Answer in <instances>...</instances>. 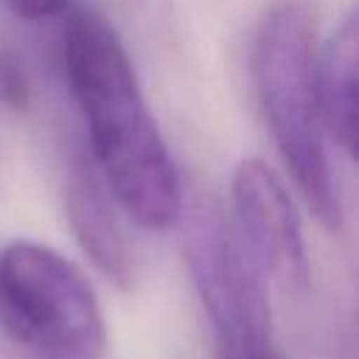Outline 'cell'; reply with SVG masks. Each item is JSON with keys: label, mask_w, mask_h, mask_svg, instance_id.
Returning <instances> with one entry per match:
<instances>
[{"label": "cell", "mask_w": 359, "mask_h": 359, "mask_svg": "<svg viewBox=\"0 0 359 359\" xmlns=\"http://www.w3.org/2000/svg\"><path fill=\"white\" fill-rule=\"evenodd\" d=\"M62 59L95 171L118 208L146 230L174 227L185 208L180 168L112 22L93 8H73L65 20Z\"/></svg>", "instance_id": "6da1fadb"}, {"label": "cell", "mask_w": 359, "mask_h": 359, "mask_svg": "<svg viewBox=\"0 0 359 359\" xmlns=\"http://www.w3.org/2000/svg\"><path fill=\"white\" fill-rule=\"evenodd\" d=\"M317 20L303 0L272 3L255 31V95L275 149L317 222L339 233L345 205L328 151L317 87Z\"/></svg>", "instance_id": "7a4b0ae2"}, {"label": "cell", "mask_w": 359, "mask_h": 359, "mask_svg": "<svg viewBox=\"0 0 359 359\" xmlns=\"http://www.w3.org/2000/svg\"><path fill=\"white\" fill-rule=\"evenodd\" d=\"M0 331L8 351L98 359L107 320L87 275L62 252L14 238L0 252Z\"/></svg>", "instance_id": "3957f363"}, {"label": "cell", "mask_w": 359, "mask_h": 359, "mask_svg": "<svg viewBox=\"0 0 359 359\" xmlns=\"http://www.w3.org/2000/svg\"><path fill=\"white\" fill-rule=\"evenodd\" d=\"M182 252L196 297L210 320L219 359H247L272 342L266 278L236 236L227 210L196 196L182 208Z\"/></svg>", "instance_id": "277c9868"}, {"label": "cell", "mask_w": 359, "mask_h": 359, "mask_svg": "<svg viewBox=\"0 0 359 359\" xmlns=\"http://www.w3.org/2000/svg\"><path fill=\"white\" fill-rule=\"evenodd\" d=\"M227 216L244 250L266 280L309 283L303 222L280 174L261 157H241L230 174Z\"/></svg>", "instance_id": "5b68a950"}, {"label": "cell", "mask_w": 359, "mask_h": 359, "mask_svg": "<svg viewBox=\"0 0 359 359\" xmlns=\"http://www.w3.org/2000/svg\"><path fill=\"white\" fill-rule=\"evenodd\" d=\"M62 199L70 233L84 258L107 283L132 292L137 283V255L121 222L118 202L90 160L76 157L67 165Z\"/></svg>", "instance_id": "8992f818"}, {"label": "cell", "mask_w": 359, "mask_h": 359, "mask_svg": "<svg viewBox=\"0 0 359 359\" xmlns=\"http://www.w3.org/2000/svg\"><path fill=\"white\" fill-rule=\"evenodd\" d=\"M356 59H359V17L351 8L337 25L325 48L317 53V87L328 140L348 157L356 154Z\"/></svg>", "instance_id": "52a82bcc"}, {"label": "cell", "mask_w": 359, "mask_h": 359, "mask_svg": "<svg viewBox=\"0 0 359 359\" xmlns=\"http://www.w3.org/2000/svg\"><path fill=\"white\" fill-rule=\"evenodd\" d=\"M31 98V79L22 59L8 45H0V104L11 112H25Z\"/></svg>", "instance_id": "ba28073f"}, {"label": "cell", "mask_w": 359, "mask_h": 359, "mask_svg": "<svg viewBox=\"0 0 359 359\" xmlns=\"http://www.w3.org/2000/svg\"><path fill=\"white\" fill-rule=\"evenodd\" d=\"M0 3L20 20H48L65 11L70 0H0Z\"/></svg>", "instance_id": "9c48e42d"}, {"label": "cell", "mask_w": 359, "mask_h": 359, "mask_svg": "<svg viewBox=\"0 0 359 359\" xmlns=\"http://www.w3.org/2000/svg\"><path fill=\"white\" fill-rule=\"evenodd\" d=\"M11 359H65V356H53L45 351H11Z\"/></svg>", "instance_id": "30bf717a"}, {"label": "cell", "mask_w": 359, "mask_h": 359, "mask_svg": "<svg viewBox=\"0 0 359 359\" xmlns=\"http://www.w3.org/2000/svg\"><path fill=\"white\" fill-rule=\"evenodd\" d=\"M247 359H280V356L266 348V351H258V353H252V356H247Z\"/></svg>", "instance_id": "8fae6325"}]
</instances>
